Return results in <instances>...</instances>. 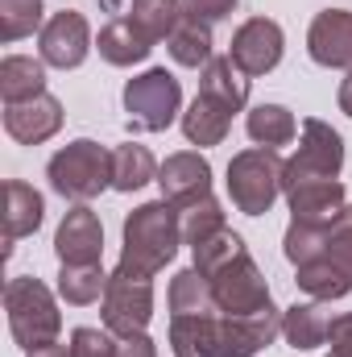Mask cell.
<instances>
[{
	"instance_id": "obj_30",
	"label": "cell",
	"mask_w": 352,
	"mask_h": 357,
	"mask_svg": "<svg viewBox=\"0 0 352 357\" xmlns=\"http://www.w3.org/2000/svg\"><path fill=\"white\" fill-rule=\"evenodd\" d=\"M104 291H108V274L99 270V262L95 266H63V274H58V295L75 307L95 303Z\"/></svg>"
},
{
	"instance_id": "obj_35",
	"label": "cell",
	"mask_w": 352,
	"mask_h": 357,
	"mask_svg": "<svg viewBox=\"0 0 352 357\" xmlns=\"http://www.w3.org/2000/svg\"><path fill=\"white\" fill-rule=\"evenodd\" d=\"M328 341H332V354L336 357H352V312L349 316H340V320H332Z\"/></svg>"
},
{
	"instance_id": "obj_31",
	"label": "cell",
	"mask_w": 352,
	"mask_h": 357,
	"mask_svg": "<svg viewBox=\"0 0 352 357\" xmlns=\"http://www.w3.org/2000/svg\"><path fill=\"white\" fill-rule=\"evenodd\" d=\"M42 25V0H0V38L17 42Z\"/></svg>"
},
{
	"instance_id": "obj_3",
	"label": "cell",
	"mask_w": 352,
	"mask_h": 357,
	"mask_svg": "<svg viewBox=\"0 0 352 357\" xmlns=\"http://www.w3.org/2000/svg\"><path fill=\"white\" fill-rule=\"evenodd\" d=\"M4 312H8L13 337H17V345L25 354L38 349V345L58 341L63 316H58V303H54V295H50L46 282H38V278H13L4 287Z\"/></svg>"
},
{
	"instance_id": "obj_7",
	"label": "cell",
	"mask_w": 352,
	"mask_h": 357,
	"mask_svg": "<svg viewBox=\"0 0 352 357\" xmlns=\"http://www.w3.org/2000/svg\"><path fill=\"white\" fill-rule=\"evenodd\" d=\"M178 104H182V88H178V79L166 67H154V71H145V75L125 84L129 125H137L145 133H162L178 116Z\"/></svg>"
},
{
	"instance_id": "obj_21",
	"label": "cell",
	"mask_w": 352,
	"mask_h": 357,
	"mask_svg": "<svg viewBox=\"0 0 352 357\" xmlns=\"http://www.w3.org/2000/svg\"><path fill=\"white\" fill-rule=\"evenodd\" d=\"M0 96L4 104H21L33 96H46V67L25 54H8L0 63Z\"/></svg>"
},
{
	"instance_id": "obj_27",
	"label": "cell",
	"mask_w": 352,
	"mask_h": 357,
	"mask_svg": "<svg viewBox=\"0 0 352 357\" xmlns=\"http://www.w3.org/2000/svg\"><path fill=\"white\" fill-rule=\"evenodd\" d=\"M294 270H298L294 282L307 295H315V299H344L352 291V278L332 258H311V262H303V266H294Z\"/></svg>"
},
{
	"instance_id": "obj_24",
	"label": "cell",
	"mask_w": 352,
	"mask_h": 357,
	"mask_svg": "<svg viewBox=\"0 0 352 357\" xmlns=\"http://www.w3.org/2000/svg\"><path fill=\"white\" fill-rule=\"evenodd\" d=\"M166 46H170V54H175L178 67H207L216 54H211V25H203V21H191V17H182L175 25V33L166 38Z\"/></svg>"
},
{
	"instance_id": "obj_4",
	"label": "cell",
	"mask_w": 352,
	"mask_h": 357,
	"mask_svg": "<svg viewBox=\"0 0 352 357\" xmlns=\"http://www.w3.org/2000/svg\"><path fill=\"white\" fill-rule=\"evenodd\" d=\"M46 178H50V187H54L58 195H67V199H75V204H88V199H95L104 187H112V154H108L99 142L79 137V142L63 146V150L50 158Z\"/></svg>"
},
{
	"instance_id": "obj_32",
	"label": "cell",
	"mask_w": 352,
	"mask_h": 357,
	"mask_svg": "<svg viewBox=\"0 0 352 357\" xmlns=\"http://www.w3.org/2000/svg\"><path fill=\"white\" fill-rule=\"evenodd\" d=\"M323 258H332V262L352 278V204H344V212L332 220V229H328V245H323Z\"/></svg>"
},
{
	"instance_id": "obj_17",
	"label": "cell",
	"mask_w": 352,
	"mask_h": 357,
	"mask_svg": "<svg viewBox=\"0 0 352 357\" xmlns=\"http://www.w3.org/2000/svg\"><path fill=\"white\" fill-rule=\"evenodd\" d=\"M42 212H46V204H42V195L29 183H21V178L4 183V241L8 245L29 237L42 225Z\"/></svg>"
},
{
	"instance_id": "obj_38",
	"label": "cell",
	"mask_w": 352,
	"mask_h": 357,
	"mask_svg": "<svg viewBox=\"0 0 352 357\" xmlns=\"http://www.w3.org/2000/svg\"><path fill=\"white\" fill-rule=\"evenodd\" d=\"M340 112H344V116H352V71H349V79L340 84Z\"/></svg>"
},
{
	"instance_id": "obj_36",
	"label": "cell",
	"mask_w": 352,
	"mask_h": 357,
	"mask_svg": "<svg viewBox=\"0 0 352 357\" xmlns=\"http://www.w3.org/2000/svg\"><path fill=\"white\" fill-rule=\"evenodd\" d=\"M116 357H158V349H154V341L141 333V337H125L120 349H116Z\"/></svg>"
},
{
	"instance_id": "obj_11",
	"label": "cell",
	"mask_w": 352,
	"mask_h": 357,
	"mask_svg": "<svg viewBox=\"0 0 352 357\" xmlns=\"http://www.w3.org/2000/svg\"><path fill=\"white\" fill-rule=\"evenodd\" d=\"M88 50H91V33H88V17L83 13L63 8V13H54L42 25V63L71 71V67H79L88 59Z\"/></svg>"
},
{
	"instance_id": "obj_6",
	"label": "cell",
	"mask_w": 352,
	"mask_h": 357,
	"mask_svg": "<svg viewBox=\"0 0 352 357\" xmlns=\"http://www.w3.org/2000/svg\"><path fill=\"white\" fill-rule=\"evenodd\" d=\"M154 320V282L150 274H133V270H120L108 278V291H104V328L112 337H141Z\"/></svg>"
},
{
	"instance_id": "obj_39",
	"label": "cell",
	"mask_w": 352,
	"mask_h": 357,
	"mask_svg": "<svg viewBox=\"0 0 352 357\" xmlns=\"http://www.w3.org/2000/svg\"><path fill=\"white\" fill-rule=\"evenodd\" d=\"M328 357H336V354H328Z\"/></svg>"
},
{
	"instance_id": "obj_16",
	"label": "cell",
	"mask_w": 352,
	"mask_h": 357,
	"mask_svg": "<svg viewBox=\"0 0 352 357\" xmlns=\"http://www.w3.org/2000/svg\"><path fill=\"white\" fill-rule=\"evenodd\" d=\"M290 199L294 220L303 225H332L344 212V187L340 178H311V183H294L282 191Z\"/></svg>"
},
{
	"instance_id": "obj_23",
	"label": "cell",
	"mask_w": 352,
	"mask_h": 357,
	"mask_svg": "<svg viewBox=\"0 0 352 357\" xmlns=\"http://www.w3.org/2000/svg\"><path fill=\"white\" fill-rule=\"evenodd\" d=\"M170 312L175 316H211V312H220V303L211 295V282L195 266L178 270L170 278Z\"/></svg>"
},
{
	"instance_id": "obj_33",
	"label": "cell",
	"mask_w": 352,
	"mask_h": 357,
	"mask_svg": "<svg viewBox=\"0 0 352 357\" xmlns=\"http://www.w3.org/2000/svg\"><path fill=\"white\" fill-rule=\"evenodd\" d=\"M120 337H112L108 328H75L71 333V357H116Z\"/></svg>"
},
{
	"instance_id": "obj_19",
	"label": "cell",
	"mask_w": 352,
	"mask_h": 357,
	"mask_svg": "<svg viewBox=\"0 0 352 357\" xmlns=\"http://www.w3.org/2000/svg\"><path fill=\"white\" fill-rule=\"evenodd\" d=\"M228 125H232V112L220 104V100H211V96H195V104L182 112V133H186V142L191 146H220L224 137H228Z\"/></svg>"
},
{
	"instance_id": "obj_8",
	"label": "cell",
	"mask_w": 352,
	"mask_h": 357,
	"mask_svg": "<svg viewBox=\"0 0 352 357\" xmlns=\"http://www.w3.org/2000/svg\"><path fill=\"white\" fill-rule=\"evenodd\" d=\"M344 167V142L332 125L323 121H303V142H298V154L286 162V175H282V191L294 187V183H311V178H336Z\"/></svg>"
},
{
	"instance_id": "obj_26",
	"label": "cell",
	"mask_w": 352,
	"mask_h": 357,
	"mask_svg": "<svg viewBox=\"0 0 352 357\" xmlns=\"http://www.w3.org/2000/svg\"><path fill=\"white\" fill-rule=\"evenodd\" d=\"M150 178H158V162H154V154L145 146L129 142V146L112 150V187L116 191H137Z\"/></svg>"
},
{
	"instance_id": "obj_25",
	"label": "cell",
	"mask_w": 352,
	"mask_h": 357,
	"mask_svg": "<svg viewBox=\"0 0 352 357\" xmlns=\"http://www.w3.org/2000/svg\"><path fill=\"white\" fill-rule=\"evenodd\" d=\"M249 137L257 142V146H269V150H278V146H290L294 142V133H298V125H294V112L290 108H282V104H257L253 112H249Z\"/></svg>"
},
{
	"instance_id": "obj_37",
	"label": "cell",
	"mask_w": 352,
	"mask_h": 357,
	"mask_svg": "<svg viewBox=\"0 0 352 357\" xmlns=\"http://www.w3.org/2000/svg\"><path fill=\"white\" fill-rule=\"evenodd\" d=\"M25 357H71V349H63L58 341H50V345H38V349H29Z\"/></svg>"
},
{
	"instance_id": "obj_1",
	"label": "cell",
	"mask_w": 352,
	"mask_h": 357,
	"mask_svg": "<svg viewBox=\"0 0 352 357\" xmlns=\"http://www.w3.org/2000/svg\"><path fill=\"white\" fill-rule=\"evenodd\" d=\"M195 270L211 282V295L220 303V312L228 316H249L269 307V287L257 262L249 258L245 241L228 229H220L216 237L195 245Z\"/></svg>"
},
{
	"instance_id": "obj_5",
	"label": "cell",
	"mask_w": 352,
	"mask_h": 357,
	"mask_svg": "<svg viewBox=\"0 0 352 357\" xmlns=\"http://www.w3.org/2000/svg\"><path fill=\"white\" fill-rule=\"evenodd\" d=\"M282 175H286V162L278 158V150L269 146L241 150L228 162V195L245 216H262L282 195Z\"/></svg>"
},
{
	"instance_id": "obj_15",
	"label": "cell",
	"mask_w": 352,
	"mask_h": 357,
	"mask_svg": "<svg viewBox=\"0 0 352 357\" xmlns=\"http://www.w3.org/2000/svg\"><path fill=\"white\" fill-rule=\"evenodd\" d=\"M4 129H8L13 142L38 146V142L54 137L63 129V104L54 96H33V100H21V104H8L4 108Z\"/></svg>"
},
{
	"instance_id": "obj_9",
	"label": "cell",
	"mask_w": 352,
	"mask_h": 357,
	"mask_svg": "<svg viewBox=\"0 0 352 357\" xmlns=\"http://www.w3.org/2000/svg\"><path fill=\"white\" fill-rule=\"evenodd\" d=\"M282 46H286L282 25L269 21V17H253V21H245V25L232 33V54H228V59H232L249 79H257V75L273 71V67L282 63Z\"/></svg>"
},
{
	"instance_id": "obj_29",
	"label": "cell",
	"mask_w": 352,
	"mask_h": 357,
	"mask_svg": "<svg viewBox=\"0 0 352 357\" xmlns=\"http://www.w3.org/2000/svg\"><path fill=\"white\" fill-rule=\"evenodd\" d=\"M178 225H182V245H191V250H195L199 241L216 237L220 229H228V225H224V208H220L211 195H203V199L178 208Z\"/></svg>"
},
{
	"instance_id": "obj_10",
	"label": "cell",
	"mask_w": 352,
	"mask_h": 357,
	"mask_svg": "<svg viewBox=\"0 0 352 357\" xmlns=\"http://www.w3.org/2000/svg\"><path fill=\"white\" fill-rule=\"evenodd\" d=\"M170 349L175 357H232L228 316H170Z\"/></svg>"
},
{
	"instance_id": "obj_20",
	"label": "cell",
	"mask_w": 352,
	"mask_h": 357,
	"mask_svg": "<svg viewBox=\"0 0 352 357\" xmlns=\"http://www.w3.org/2000/svg\"><path fill=\"white\" fill-rule=\"evenodd\" d=\"M199 91L211 96V100H220L228 112H241L245 100H249V75H245L228 54H220V59H211V63L203 67V75H199Z\"/></svg>"
},
{
	"instance_id": "obj_14",
	"label": "cell",
	"mask_w": 352,
	"mask_h": 357,
	"mask_svg": "<svg viewBox=\"0 0 352 357\" xmlns=\"http://www.w3.org/2000/svg\"><path fill=\"white\" fill-rule=\"evenodd\" d=\"M307 50L319 67H344L352 71V13L349 8H328L311 21L307 29Z\"/></svg>"
},
{
	"instance_id": "obj_18",
	"label": "cell",
	"mask_w": 352,
	"mask_h": 357,
	"mask_svg": "<svg viewBox=\"0 0 352 357\" xmlns=\"http://www.w3.org/2000/svg\"><path fill=\"white\" fill-rule=\"evenodd\" d=\"M154 50V42L129 21V17H116L99 29V54L112 63V67H133V63H145Z\"/></svg>"
},
{
	"instance_id": "obj_28",
	"label": "cell",
	"mask_w": 352,
	"mask_h": 357,
	"mask_svg": "<svg viewBox=\"0 0 352 357\" xmlns=\"http://www.w3.org/2000/svg\"><path fill=\"white\" fill-rule=\"evenodd\" d=\"M129 21L150 42H162V38L175 33V25L182 21V0H133L129 4Z\"/></svg>"
},
{
	"instance_id": "obj_34",
	"label": "cell",
	"mask_w": 352,
	"mask_h": 357,
	"mask_svg": "<svg viewBox=\"0 0 352 357\" xmlns=\"http://www.w3.org/2000/svg\"><path fill=\"white\" fill-rule=\"evenodd\" d=\"M232 8H237V0H182V17H191V21H203V25H216V21H224Z\"/></svg>"
},
{
	"instance_id": "obj_22",
	"label": "cell",
	"mask_w": 352,
	"mask_h": 357,
	"mask_svg": "<svg viewBox=\"0 0 352 357\" xmlns=\"http://www.w3.org/2000/svg\"><path fill=\"white\" fill-rule=\"evenodd\" d=\"M328 328H332V320L319 303H294L282 312V337L294 349H319L328 341Z\"/></svg>"
},
{
	"instance_id": "obj_2",
	"label": "cell",
	"mask_w": 352,
	"mask_h": 357,
	"mask_svg": "<svg viewBox=\"0 0 352 357\" xmlns=\"http://www.w3.org/2000/svg\"><path fill=\"white\" fill-rule=\"evenodd\" d=\"M182 245V225L178 208L170 199H154L129 212L125 220V250H120V270L133 274H158Z\"/></svg>"
},
{
	"instance_id": "obj_12",
	"label": "cell",
	"mask_w": 352,
	"mask_h": 357,
	"mask_svg": "<svg viewBox=\"0 0 352 357\" xmlns=\"http://www.w3.org/2000/svg\"><path fill=\"white\" fill-rule=\"evenodd\" d=\"M54 250H58L63 266H95L99 262V254H104V229H99V216L91 212L88 204H79V208H71L63 216Z\"/></svg>"
},
{
	"instance_id": "obj_13",
	"label": "cell",
	"mask_w": 352,
	"mask_h": 357,
	"mask_svg": "<svg viewBox=\"0 0 352 357\" xmlns=\"http://www.w3.org/2000/svg\"><path fill=\"white\" fill-rule=\"evenodd\" d=\"M158 183H162V199H170L175 208H186V204L211 195V167L203 154L182 150L158 167Z\"/></svg>"
}]
</instances>
